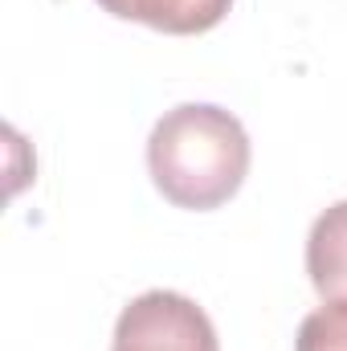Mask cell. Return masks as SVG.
<instances>
[{
	"instance_id": "obj_4",
	"label": "cell",
	"mask_w": 347,
	"mask_h": 351,
	"mask_svg": "<svg viewBox=\"0 0 347 351\" xmlns=\"http://www.w3.org/2000/svg\"><path fill=\"white\" fill-rule=\"evenodd\" d=\"M307 274L323 302H347V200L315 217L307 237Z\"/></svg>"
},
{
	"instance_id": "obj_1",
	"label": "cell",
	"mask_w": 347,
	"mask_h": 351,
	"mask_svg": "<svg viewBox=\"0 0 347 351\" xmlns=\"http://www.w3.org/2000/svg\"><path fill=\"white\" fill-rule=\"evenodd\" d=\"M147 172L176 208L208 213L241 188L250 172V135L229 110L184 102L152 127Z\"/></svg>"
},
{
	"instance_id": "obj_2",
	"label": "cell",
	"mask_w": 347,
	"mask_h": 351,
	"mask_svg": "<svg viewBox=\"0 0 347 351\" xmlns=\"http://www.w3.org/2000/svg\"><path fill=\"white\" fill-rule=\"evenodd\" d=\"M110 351H221L213 319L176 290H147L131 298L115 323Z\"/></svg>"
},
{
	"instance_id": "obj_5",
	"label": "cell",
	"mask_w": 347,
	"mask_h": 351,
	"mask_svg": "<svg viewBox=\"0 0 347 351\" xmlns=\"http://www.w3.org/2000/svg\"><path fill=\"white\" fill-rule=\"evenodd\" d=\"M294 351H347V302H323L298 327Z\"/></svg>"
},
{
	"instance_id": "obj_3",
	"label": "cell",
	"mask_w": 347,
	"mask_h": 351,
	"mask_svg": "<svg viewBox=\"0 0 347 351\" xmlns=\"http://www.w3.org/2000/svg\"><path fill=\"white\" fill-rule=\"evenodd\" d=\"M98 4L119 21H139L172 37L208 33L233 8V0H98Z\"/></svg>"
}]
</instances>
